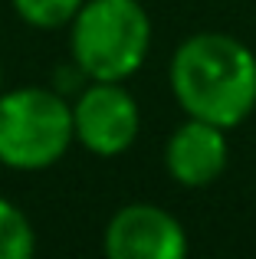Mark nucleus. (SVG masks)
Here are the masks:
<instances>
[{"mask_svg": "<svg viewBox=\"0 0 256 259\" xmlns=\"http://www.w3.org/2000/svg\"><path fill=\"white\" fill-rule=\"evenodd\" d=\"M171 92L191 118L237 128L256 108V56L227 33H194L171 56Z\"/></svg>", "mask_w": 256, "mask_h": 259, "instance_id": "nucleus-1", "label": "nucleus"}, {"mask_svg": "<svg viewBox=\"0 0 256 259\" xmlns=\"http://www.w3.org/2000/svg\"><path fill=\"white\" fill-rule=\"evenodd\" d=\"M151 46V20L138 0H86L72 17V59L92 82H125Z\"/></svg>", "mask_w": 256, "mask_h": 259, "instance_id": "nucleus-2", "label": "nucleus"}, {"mask_svg": "<svg viewBox=\"0 0 256 259\" xmlns=\"http://www.w3.org/2000/svg\"><path fill=\"white\" fill-rule=\"evenodd\" d=\"M76 141L72 105L39 85L0 92V164L43 171Z\"/></svg>", "mask_w": 256, "mask_h": 259, "instance_id": "nucleus-3", "label": "nucleus"}, {"mask_svg": "<svg viewBox=\"0 0 256 259\" xmlns=\"http://www.w3.org/2000/svg\"><path fill=\"white\" fill-rule=\"evenodd\" d=\"M76 141L99 158H115L138 138L141 112L122 82H92L72 105Z\"/></svg>", "mask_w": 256, "mask_h": 259, "instance_id": "nucleus-4", "label": "nucleus"}, {"mask_svg": "<svg viewBox=\"0 0 256 259\" xmlns=\"http://www.w3.org/2000/svg\"><path fill=\"white\" fill-rule=\"evenodd\" d=\"M112 259H184L187 233L181 220L154 203H128L105 227Z\"/></svg>", "mask_w": 256, "mask_h": 259, "instance_id": "nucleus-5", "label": "nucleus"}, {"mask_svg": "<svg viewBox=\"0 0 256 259\" xmlns=\"http://www.w3.org/2000/svg\"><path fill=\"white\" fill-rule=\"evenodd\" d=\"M227 128L187 115L164 145V167L181 187H207L227 171Z\"/></svg>", "mask_w": 256, "mask_h": 259, "instance_id": "nucleus-6", "label": "nucleus"}, {"mask_svg": "<svg viewBox=\"0 0 256 259\" xmlns=\"http://www.w3.org/2000/svg\"><path fill=\"white\" fill-rule=\"evenodd\" d=\"M36 249L30 220L17 203L0 197V259H30Z\"/></svg>", "mask_w": 256, "mask_h": 259, "instance_id": "nucleus-7", "label": "nucleus"}, {"mask_svg": "<svg viewBox=\"0 0 256 259\" xmlns=\"http://www.w3.org/2000/svg\"><path fill=\"white\" fill-rule=\"evenodd\" d=\"M86 0H13V10L23 17V23L36 30H56V26L72 23Z\"/></svg>", "mask_w": 256, "mask_h": 259, "instance_id": "nucleus-8", "label": "nucleus"}, {"mask_svg": "<svg viewBox=\"0 0 256 259\" xmlns=\"http://www.w3.org/2000/svg\"><path fill=\"white\" fill-rule=\"evenodd\" d=\"M0 79H4V76H0Z\"/></svg>", "mask_w": 256, "mask_h": 259, "instance_id": "nucleus-9", "label": "nucleus"}]
</instances>
